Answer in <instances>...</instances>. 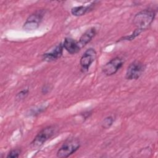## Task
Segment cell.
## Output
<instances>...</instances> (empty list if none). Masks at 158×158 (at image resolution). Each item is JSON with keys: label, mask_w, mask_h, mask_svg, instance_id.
Listing matches in <instances>:
<instances>
[{"label": "cell", "mask_w": 158, "mask_h": 158, "mask_svg": "<svg viewBox=\"0 0 158 158\" xmlns=\"http://www.w3.org/2000/svg\"><path fill=\"white\" fill-rule=\"evenodd\" d=\"M156 16V12L153 9H147L138 12L133 18V23L137 30L141 33L151 25Z\"/></svg>", "instance_id": "obj_1"}, {"label": "cell", "mask_w": 158, "mask_h": 158, "mask_svg": "<svg viewBox=\"0 0 158 158\" xmlns=\"http://www.w3.org/2000/svg\"><path fill=\"white\" fill-rule=\"evenodd\" d=\"M80 146V140L77 138H72L65 141L58 149L56 156L57 157L65 158L77 151Z\"/></svg>", "instance_id": "obj_2"}, {"label": "cell", "mask_w": 158, "mask_h": 158, "mask_svg": "<svg viewBox=\"0 0 158 158\" xmlns=\"http://www.w3.org/2000/svg\"><path fill=\"white\" fill-rule=\"evenodd\" d=\"M55 133V128L52 126H48L43 128L35 137L30 143V147L33 149H38L44 143L51 138Z\"/></svg>", "instance_id": "obj_3"}, {"label": "cell", "mask_w": 158, "mask_h": 158, "mask_svg": "<svg viewBox=\"0 0 158 158\" xmlns=\"http://www.w3.org/2000/svg\"><path fill=\"white\" fill-rule=\"evenodd\" d=\"M146 69L145 65L139 60L132 62L127 67L125 74L127 80H137L143 73Z\"/></svg>", "instance_id": "obj_4"}, {"label": "cell", "mask_w": 158, "mask_h": 158, "mask_svg": "<svg viewBox=\"0 0 158 158\" xmlns=\"http://www.w3.org/2000/svg\"><path fill=\"white\" fill-rule=\"evenodd\" d=\"M44 12L42 10H38L30 15L23 25V29L27 31L36 30L43 18Z\"/></svg>", "instance_id": "obj_5"}, {"label": "cell", "mask_w": 158, "mask_h": 158, "mask_svg": "<svg viewBox=\"0 0 158 158\" xmlns=\"http://www.w3.org/2000/svg\"><path fill=\"white\" fill-rule=\"evenodd\" d=\"M124 64V60L120 57H115L106 64L102 68V72L106 76H111L117 72V71L122 67Z\"/></svg>", "instance_id": "obj_6"}, {"label": "cell", "mask_w": 158, "mask_h": 158, "mask_svg": "<svg viewBox=\"0 0 158 158\" xmlns=\"http://www.w3.org/2000/svg\"><path fill=\"white\" fill-rule=\"evenodd\" d=\"M96 57L97 53L94 49L90 48L86 49L80 59V64L81 66V72L83 73L87 72L92 63L96 59Z\"/></svg>", "instance_id": "obj_7"}, {"label": "cell", "mask_w": 158, "mask_h": 158, "mask_svg": "<svg viewBox=\"0 0 158 158\" xmlns=\"http://www.w3.org/2000/svg\"><path fill=\"white\" fill-rule=\"evenodd\" d=\"M63 45L62 43H60L55 46V48L51 50L50 52L44 53L42 55V59L44 61L51 62L56 60L59 59L62 55L63 52Z\"/></svg>", "instance_id": "obj_8"}, {"label": "cell", "mask_w": 158, "mask_h": 158, "mask_svg": "<svg viewBox=\"0 0 158 158\" xmlns=\"http://www.w3.org/2000/svg\"><path fill=\"white\" fill-rule=\"evenodd\" d=\"M62 45L64 48L70 54H75L78 52L81 49L78 44V41L69 37L65 38Z\"/></svg>", "instance_id": "obj_9"}, {"label": "cell", "mask_w": 158, "mask_h": 158, "mask_svg": "<svg viewBox=\"0 0 158 158\" xmlns=\"http://www.w3.org/2000/svg\"><path fill=\"white\" fill-rule=\"evenodd\" d=\"M96 34V30L94 27L90 28L88 29L80 38L79 41H78V44L80 48L81 49L84 46H85L88 43H89L91 40L94 38V36Z\"/></svg>", "instance_id": "obj_10"}, {"label": "cell", "mask_w": 158, "mask_h": 158, "mask_svg": "<svg viewBox=\"0 0 158 158\" xmlns=\"http://www.w3.org/2000/svg\"><path fill=\"white\" fill-rule=\"evenodd\" d=\"M95 2H94L88 6H80L73 7L71 9V14L74 16H82L93 9V6L95 5Z\"/></svg>", "instance_id": "obj_11"}, {"label": "cell", "mask_w": 158, "mask_h": 158, "mask_svg": "<svg viewBox=\"0 0 158 158\" xmlns=\"http://www.w3.org/2000/svg\"><path fill=\"white\" fill-rule=\"evenodd\" d=\"M114 121V118L112 116H107L104 118L101 123V126L103 128L107 129L111 127Z\"/></svg>", "instance_id": "obj_12"}, {"label": "cell", "mask_w": 158, "mask_h": 158, "mask_svg": "<svg viewBox=\"0 0 158 158\" xmlns=\"http://www.w3.org/2000/svg\"><path fill=\"white\" fill-rule=\"evenodd\" d=\"M28 93H29V89L28 88L23 89L21 90L20 91H19V93H17V94L15 96V98L17 99L22 100L27 98Z\"/></svg>", "instance_id": "obj_13"}, {"label": "cell", "mask_w": 158, "mask_h": 158, "mask_svg": "<svg viewBox=\"0 0 158 158\" xmlns=\"http://www.w3.org/2000/svg\"><path fill=\"white\" fill-rule=\"evenodd\" d=\"M46 107H35L34 109H31L30 110V115H32V116H36L37 115L40 114L41 113H42L45 109H46Z\"/></svg>", "instance_id": "obj_14"}, {"label": "cell", "mask_w": 158, "mask_h": 158, "mask_svg": "<svg viewBox=\"0 0 158 158\" xmlns=\"http://www.w3.org/2000/svg\"><path fill=\"white\" fill-rule=\"evenodd\" d=\"M21 153V150L20 149H12L7 155V158H17L19 157Z\"/></svg>", "instance_id": "obj_15"}, {"label": "cell", "mask_w": 158, "mask_h": 158, "mask_svg": "<svg viewBox=\"0 0 158 158\" xmlns=\"http://www.w3.org/2000/svg\"><path fill=\"white\" fill-rule=\"evenodd\" d=\"M51 89V87L50 85H47V84L44 85L41 88V93L43 94H46L50 91Z\"/></svg>", "instance_id": "obj_16"}]
</instances>
